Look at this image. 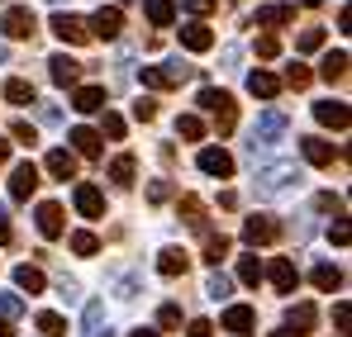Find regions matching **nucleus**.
<instances>
[{"label":"nucleus","instance_id":"f257e3e1","mask_svg":"<svg viewBox=\"0 0 352 337\" xmlns=\"http://www.w3.org/2000/svg\"><path fill=\"white\" fill-rule=\"evenodd\" d=\"M195 105L214 114V128H219V133H234V124H238V105H234V95H229V91H214V86H205V91L195 95Z\"/></svg>","mask_w":352,"mask_h":337},{"label":"nucleus","instance_id":"f03ea898","mask_svg":"<svg viewBox=\"0 0 352 337\" xmlns=\"http://www.w3.org/2000/svg\"><path fill=\"white\" fill-rule=\"evenodd\" d=\"M138 76H143V86H148V91H172V86H181V81H190V76H195V67H186L181 57H172V62L143 67Z\"/></svg>","mask_w":352,"mask_h":337},{"label":"nucleus","instance_id":"7ed1b4c3","mask_svg":"<svg viewBox=\"0 0 352 337\" xmlns=\"http://www.w3.org/2000/svg\"><path fill=\"white\" fill-rule=\"evenodd\" d=\"M281 237V219L276 214H248L243 219V242L248 247H272Z\"/></svg>","mask_w":352,"mask_h":337},{"label":"nucleus","instance_id":"20e7f679","mask_svg":"<svg viewBox=\"0 0 352 337\" xmlns=\"http://www.w3.org/2000/svg\"><path fill=\"white\" fill-rule=\"evenodd\" d=\"M291 185H300V167H295V162H276V167H267L257 176V190H262V195H281V190H291Z\"/></svg>","mask_w":352,"mask_h":337},{"label":"nucleus","instance_id":"39448f33","mask_svg":"<svg viewBox=\"0 0 352 337\" xmlns=\"http://www.w3.org/2000/svg\"><path fill=\"white\" fill-rule=\"evenodd\" d=\"M53 34H58L67 48H81V43H91V29H86V19H81V14H67V10H58V14H53Z\"/></svg>","mask_w":352,"mask_h":337},{"label":"nucleus","instance_id":"423d86ee","mask_svg":"<svg viewBox=\"0 0 352 337\" xmlns=\"http://www.w3.org/2000/svg\"><path fill=\"white\" fill-rule=\"evenodd\" d=\"M0 29H5V38H34L38 34V19H34L29 5H10L5 19H0Z\"/></svg>","mask_w":352,"mask_h":337},{"label":"nucleus","instance_id":"0eeeda50","mask_svg":"<svg viewBox=\"0 0 352 337\" xmlns=\"http://www.w3.org/2000/svg\"><path fill=\"white\" fill-rule=\"evenodd\" d=\"M262 276L276 285V294H295V285H300V271L291 257H272V266H262Z\"/></svg>","mask_w":352,"mask_h":337},{"label":"nucleus","instance_id":"6e6552de","mask_svg":"<svg viewBox=\"0 0 352 337\" xmlns=\"http://www.w3.org/2000/svg\"><path fill=\"white\" fill-rule=\"evenodd\" d=\"M286 128H291V119H286V114H281V110H267L262 119H257V128H252V148H262V143H276Z\"/></svg>","mask_w":352,"mask_h":337},{"label":"nucleus","instance_id":"1a4fd4ad","mask_svg":"<svg viewBox=\"0 0 352 337\" xmlns=\"http://www.w3.org/2000/svg\"><path fill=\"white\" fill-rule=\"evenodd\" d=\"M86 29H91V38H105V43H110V38H119V29H124V10H115V5L105 10V5H100Z\"/></svg>","mask_w":352,"mask_h":337},{"label":"nucleus","instance_id":"9d476101","mask_svg":"<svg viewBox=\"0 0 352 337\" xmlns=\"http://www.w3.org/2000/svg\"><path fill=\"white\" fill-rule=\"evenodd\" d=\"M38 190V167L34 162H19V167L10 171V200H29Z\"/></svg>","mask_w":352,"mask_h":337},{"label":"nucleus","instance_id":"9b49d317","mask_svg":"<svg viewBox=\"0 0 352 337\" xmlns=\"http://www.w3.org/2000/svg\"><path fill=\"white\" fill-rule=\"evenodd\" d=\"M181 48H186V53H210V48H214V34H210V24H200V19L181 24Z\"/></svg>","mask_w":352,"mask_h":337},{"label":"nucleus","instance_id":"f8f14e48","mask_svg":"<svg viewBox=\"0 0 352 337\" xmlns=\"http://www.w3.org/2000/svg\"><path fill=\"white\" fill-rule=\"evenodd\" d=\"M34 224H38L43 237H62V233H67V224H62V205H53V200H43V205L34 209Z\"/></svg>","mask_w":352,"mask_h":337},{"label":"nucleus","instance_id":"ddd939ff","mask_svg":"<svg viewBox=\"0 0 352 337\" xmlns=\"http://www.w3.org/2000/svg\"><path fill=\"white\" fill-rule=\"evenodd\" d=\"M300 152L309 167H333V157H338V148L329 138H300Z\"/></svg>","mask_w":352,"mask_h":337},{"label":"nucleus","instance_id":"4468645a","mask_svg":"<svg viewBox=\"0 0 352 337\" xmlns=\"http://www.w3.org/2000/svg\"><path fill=\"white\" fill-rule=\"evenodd\" d=\"M72 200H76V209H81L86 219H105V195H100L96 185H86V181H81V185L72 190Z\"/></svg>","mask_w":352,"mask_h":337},{"label":"nucleus","instance_id":"2eb2a0df","mask_svg":"<svg viewBox=\"0 0 352 337\" xmlns=\"http://www.w3.org/2000/svg\"><path fill=\"white\" fill-rule=\"evenodd\" d=\"M195 162H200V171H205V176H219V181H229V176H234V157H229L224 148H205Z\"/></svg>","mask_w":352,"mask_h":337},{"label":"nucleus","instance_id":"dca6fc26","mask_svg":"<svg viewBox=\"0 0 352 337\" xmlns=\"http://www.w3.org/2000/svg\"><path fill=\"white\" fill-rule=\"evenodd\" d=\"M48 76H53L58 86H76V81H81V62H76V57H67V53L48 57Z\"/></svg>","mask_w":352,"mask_h":337},{"label":"nucleus","instance_id":"f3484780","mask_svg":"<svg viewBox=\"0 0 352 337\" xmlns=\"http://www.w3.org/2000/svg\"><path fill=\"white\" fill-rule=\"evenodd\" d=\"M314 119H319L324 128H348L352 124V114H348L343 100H319V105H314Z\"/></svg>","mask_w":352,"mask_h":337},{"label":"nucleus","instance_id":"a211bd4d","mask_svg":"<svg viewBox=\"0 0 352 337\" xmlns=\"http://www.w3.org/2000/svg\"><path fill=\"white\" fill-rule=\"evenodd\" d=\"M314 318H319L314 304H291V309H286V333H291V337H309Z\"/></svg>","mask_w":352,"mask_h":337},{"label":"nucleus","instance_id":"6ab92c4d","mask_svg":"<svg viewBox=\"0 0 352 337\" xmlns=\"http://www.w3.org/2000/svg\"><path fill=\"white\" fill-rule=\"evenodd\" d=\"M72 110L76 114L105 110V86H76V91H72Z\"/></svg>","mask_w":352,"mask_h":337},{"label":"nucleus","instance_id":"aec40b11","mask_svg":"<svg viewBox=\"0 0 352 337\" xmlns=\"http://www.w3.org/2000/svg\"><path fill=\"white\" fill-rule=\"evenodd\" d=\"M291 19H295V5H257V14H252V24H262V29H281Z\"/></svg>","mask_w":352,"mask_h":337},{"label":"nucleus","instance_id":"412c9836","mask_svg":"<svg viewBox=\"0 0 352 337\" xmlns=\"http://www.w3.org/2000/svg\"><path fill=\"white\" fill-rule=\"evenodd\" d=\"M43 167H48V176H53V181H72V176H76V152H67V148H53Z\"/></svg>","mask_w":352,"mask_h":337},{"label":"nucleus","instance_id":"4be33fe9","mask_svg":"<svg viewBox=\"0 0 352 337\" xmlns=\"http://www.w3.org/2000/svg\"><path fill=\"white\" fill-rule=\"evenodd\" d=\"M248 91H252L257 100H276V95H281V76H272V71H248Z\"/></svg>","mask_w":352,"mask_h":337},{"label":"nucleus","instance_id":"5701e85b","mask_svg":"<svg viewBox=\"0 0 352 337\" xmlns=\"http://www.w3.org/2000/svg\"><path fill=\"white\" fill-rule=\"evenodd\" d=\"M157 271H162V276H186V271H190V252H181V247H162Z\"/></svg>","mask_w":352,"mask_h":337},{"label":"nucleus","instance_id":"b1692460","mask_svg":"<svg viewBox=\"0 0 352 337\" xmlns=\"http://www.w3.org/2000/svg\"><path fill=\"white\" fill-rule=\"evenodd\" d=\"M143 14H148L153 29H167L176 19V0H143Z\"/></svg>","mask_w":352,"mask_h":337},{"label":"nucleus","instance_id":"393cba45","mask_svg":"<svg viewBox=\"0 0 352 337\" xmlns=\"http://www.w3.org/2000/svg\"><path fill=\"white\" fill-rule=\"evenodd\" d=\"M252 323H257V314H252L248 304H234V309H224V333H252Z\"/></svg>","mask_w":352,"mask_h":337},{"label":"nucleus","instance_id":"a878e982","mask_svg":"<svg viewBox=\"0 0 352 337\" xmlns=\"http://www.w3.org/2000/svg\"><path fill=\"white\" fill-rule=\"evenodd\" d=\"M14 285H19V290H29V294H43V290H48V276H43L38 266H29V262H24V266H14Z\"/></svg>","mask_w":352,"mask_h":337},{"label":"nucleus","instance_id":"bb28decb","mask_svg":"<svg viewBox=\"0 0 352 337\" xmlns=\"http://www.w3.org/2000/svg\"><path fill=\"white\" fill-rule=\"evenodd\" d=\"M176 214H181V224H186V228H205V205H200L195 195H181Z\"/></svg>","mask_w":352,"mask_h":337},{"label":"nucleus","instance_id":"cd10ccee","mask_svg":"<svg viewBox=\"0 0 352 337\" xmlns=\"http://www.w3.org/2000/svg\"><path fill=\"white\" fill-rule=\"evenodd\" d=\"M133 176H138V162H133V152H119L115 162H110V181H115V185H133Z\"/></svg>","mask_w":352,"mask_h":337},{"label":"nucleus","instance_id":"c85d7f7f","mask_svg":"<svg viewBox=\"0 0 352 337\" xmlns=\"http://www.w3.org/2000/svg\"><path fill=\"white\" fill-rule=\"evenodd\" d=\"M72 148L81 157H100V133L96 128H72Z\"/></svg>","mask_w":352,"mask_h":337},{"label":"nucleus","instance_id":"c756f323","mask_svg":"<svg viewBox=\"0 0 352 337\" xmlns=\"http://www.w3.org/2000/svg\"><path fill=\"white\" fill-rule=\"evenodd\" d=\"M67 247H72L76 257H96V252H100V237H96L91 228H76V233L67 237Z\"/></svg>","mask_w":352,"mask_h":337},{"label":"nucleus","instance_id":"7c9ffc66","mask_svg":"<svg viewBox=\"0 0 352 337\" xmlns=\"http://www.w3.org/2000/svg\"><path fill=\"white\" fill-rule=\"evenodd\" d=\"M319 76H324V81H343V76H348V53H343V48L329 53L324 62H319Z\"/></svg>","mask_w":352,"mask_h":337},{"label":"nucleus","instance_id":"2f4dec72","mask_svg":"<svg viewBox=\"0 0 352 337\" xmlns=\"http://www.w3.org/2000/svg\"><path fill=\"white\" fill-rule=\"evenodd\" d=\"M314 285H319L324 294H333V290H343V271L329 266V262H319V266H314Z\"/></svg>","mask_w":352,"mask_h":337},{"label":"nucleus","instance_id":"473e14b6","mask_svg":"<svg viewBox=\"0 0 352 337\" xmlns=\"http://www.w3.org/2000/svg\"><path fill=\"white\" fill-rule=\"evenodd\" d=\"M5 100L10 105H34V81H24V76L5 81Z\"/></svg>","mask_w":352,"mask_h":337},{"label":"nucleus","instance_id":"72a5a7b5","mask_svg":"<svg viewBox=\"0 0 352 337\" xmlns=\"http://www.w3.org/2000/svg\"><path fill=\"white\" fill-rule=\"evenodd\" d=\"M176 138L200 143V138H205V119H200V114H181V119H176Z\"/></svg>","mask_w":352,"mask_h":337},{"label":"nucleus","instance_id":"f704fd0d","mask_svg":"<svg viewBox=\"0 0 352 337\" xmlns=\"http://www.w3.org/2000/svg\"><path fill=\"white\" fill-rule=\"evenodd\" d=\"M229 252H234V242H229L224 233H210V237H205V262H210V266H219Z\"/></svg>","mask_w":352,"mask_h":337},{"label":"nucleus","instance_id":"c9c22d12","mask_svg":"<svg viewBox=\"0 0 352 337\" xmlns=\"http://www.w3.org/2000/svg\"><path fill=\"white\" fill-rule=\"evenodd\" d=\"M34 323H38V333H43V337H67V318H62V314H48V309H43Z\"/></svg>","mask_w":352,"mask_h":337},{"label":"nucleus","instance_id":"e433bc0d","mask_svg":"<svg viewBox=\"0 0 352 337\" xmlns=\"http://www.w3.org/2000/svg\"><path fill=\"white\" fill-rule=\"evenodd\" d=\"M238 281L243 285H262V262H257V257H238Z\"/></svg>","mask_w":352,"mask_h":337},{"label":"nucleus","instance_id":"4c0bfd02","mask_svg":"<svg viewBox=\"0 0 352 337\" xmlns=\"http://www.w3.org/2000/svg\"><path fill=\"white\" fill-rule=\"evenodd\" d=\"M205 294H210V299H229V294H234V281H229L224 271H214V276L205 281Z\"/></svg>","mask_w":352,"mask_h":337},{"label":"nucleus","instance_id":"58836bf2","mask_svg":"<svg viewBox=\"0 0 352 337\" xmlns=\"http://www.w3.org/2000/svg\"><path fill=\"white\" fill-rule=\"evenodd\" d=\"M19 314H24V299H19L14 290H0V318L10 323V318H19Z\"/></svg>","mask_w":352,"mask_h":337},{"label":"nucleus","instance_id":"ea45409f","mask_svg":"<svg viewBox=\"0 0 352 337\" xmlns=\"http://www.w3.org/2000/svg\"><path fill=\"white\" fill-rule=\"evenodd\" d=\"M319 48H324V29H305L295 38V53H319Z\"/></svg>","mask_w":352,"mask_h":337},{"label":"nucleus","instance_id":"a19ab883","mask_svg":"<svg viewBox=\"0 0 352 337\" xmlns=\"http://www.w3.org/2000/svg\"><path fill=\"white\" fill-rule=\"evenodd\" d=\"M10 138H14V143H24V148H34V143H38V133H34V124H29V119H14V124H10Z\"/></svg>","mask_w":352,"mask_h":337},{"label":"nucleus","instance_id":"79ce46f5","mask_svg":"<svg viewBox=\"0 0 352 337\" xmlns=\"http://www.w3.org/2000/svg\"><path fill=\"white\" fill-rule=\"evenodd\" d=\"M309 81H314V71H309V67H300V62L286 67V86H291V91H305Z\"/></svg>","mask_w":352,"mask_h":337},{"label":"nucleus","instance_id":"37998d69","mask_svg":"<svg viewBox=\"0 0 352 337\" xmlns=\"http://www.w3.org/2000/svg\"><path fill=\"white\" fill-rule=\"evenodd\" d=\"M133 119H138V124H153V119H157V100H153V95H138V100H133Z\"/></svg>","mask_w":352,"mask_h":337},{"label":"nucleus","instance_id":"c03bdc74","mask_svg":"<svg viewBox=\"0 0 352 337\" xmlns=\"http://www.w3.org/2000/svg\"><path fill=\"white\" fill-rule=\"evenodd\" d=\"M172 200V181H153L148 185V205H167Z\"/></svg>","mask_w":352,"mask_h":337},{"label":"nucleus","instance_id":"a18cd8bd","mask_svg":"<svg viewBox=\"0 0 352 337\" xmlns=\"http://www.w3.org/2000/svg\"><path fill=\"white\" fill-rule=\"evenodd\" d=\"M276 53H281V38H276V34H262V38H257V57H267V62H272Z\"/></svg>","mask_w":352,"mask_h":337},{"label":"nucleus","instance_id":"49530a36","mask_svg":"<svg viewBox=\"0 0 352 337\" xmlns=\"http://www.w3.org/2000/svg\"><path fill=\"white\" fill-rule=\"evenodd\" d=\"M157 323H162L167 333H172V328H181V309H176V304H162V309H157Z\"/></svg>","mask_w":352,"mask_h":337},{"label":"nucleus","instance_id":"de8ad7c7","mask_svg":"<svg viewBox=\"0 0 352 337\" xmlns=\"http://www.w3.org/2000/svg\"><path fill=\"white\" fill-rule=\"evenodd\" d=\"M100 128H105V138H115V143L124 138V119H119L115 110H105V124H100Z\"/></svg>","mask_w":352,"mask_h":337},{"label":"nucleus","instance_id":"09e8293b","mask_svg":"<svg viewBox=\"0 0 352 337\" xmlns=\"http://www.w3.org/2000/svg\"><path fill=\"white\" fill-rule=\"evenodd\" d=\"M329 237H333V242H338V247H348V237H352L348 219H333V224H329Z\"/></svg>","mask_w":352,"mask_h":337},{"label":"nucleus","instance_id":"8fccbe9b","mask_svg":"<svg viewBox=\"0 0 352 337\" xmlns=\"http://www.w3.org/2000/svg\"><path fill=\"white\" fill-rule=\"evenodd\" d=\"M100 318H105V304H86V328H100Z\"/></svg>","mask_w":352,"mask_h":337},{"label":"nucleus","instance_id":"3c124183","mask_svg":"<svg viewBox=\"0 0 352 337\" xmlns=\"http://www.w3.org/2000/svg\"><path fill=\"white\" fill-rule=\"evenodd\" d=\"M186 10L190 14H210V10H219V0H186Z\"/></svg>","mask_w":352,"mask_h":337},{"label":"nucleus","instance_id":"603ef678","mask_svg":"<svg viewBox=\"0 0 352 337\" xmlns=\"http://www.w3.org/2000/svg\"><path fill=\"white\" fill-rule=\"evenodd\" d=\"M210 333H214L210 318H190V337H210Z\"/></svg>","mask_w":352,"mask_h":337},{"label":"nucleus","instance_id":"864d4df0","mask_svg":"<svg viewBox=\"0 0 352 337\" xmlns=\"http://www.w3.org/2000/svg\"><path fill=\"white\" fill-rule=\"evenodd\" d=\"M333 328L348 333V304H333Z\"/></svg>","mask_w":352,"mask_h":337},{"label":"nucleus","instance_id":"5fc2aeb1","mask_svg":"<svg viewBox=\"0 0 352 337\" xmlns=\"http://www.w3.org/2000/svg\"><path fill=\"white\" fill-rule=\"evenodd\" d=\"M319 209H333V214H343V200H338V195H319Z\"/></svg>","mask_w":352,"mask_h":337},{"label":"nucleus","instance_id":"6e6d98bb","mask_svg":"<svg viewBox=\"0 0 352 337\" xmlns=\"http://www.w3.org/2000/svg\"><path fill=\"white\" fill-rule=\"evenodd\" d=\"M129 337H162V333H153V328H138V333H129Z\"/></svg>","mask_w":352,"mask_h":337},{"label":"nucleus","instance_id":"4d7b16f0","mask_svg":"<svg viewBox=\"0 0 352 337\" xmlns=\"http://www.w3.org/2000/svg\"><path fill=\"white\" fill-rule=\"evenodd\" d=\"M5 162H10V143H0V167H5Z\"/></svg>","mask_w":352,"mask_h":337},{"label":"nucleus","instance_id":"13d9d810","mask_svg":"<svg viewBox=\"0 0 352 337\" xmlns=\"http://www.w3.org/2000/svg\"><path fill=\"white\" fill-rule=\"evenodd\" d=\"M5 62H10V48H5V43H0V67H5Z\"/></svg>","mask_w":352,"mask_h":337},{"label":"nucleus","instance_id":"bf43d9fd","mask_svg":"<svg viewBox=\"0 0 352 337\" xmlns=\"http://www.w3.org/2000/svg\"><path fill=\"white\" fill-rule=\"evenodd\" d=\"M91 337H115V333H110V328H105V333H100V328H91Z\"/></svg>","mask_w":352,"mask_h":337},{"label":"nucleus","instance_id":"052dcab7","mask_svg":"<svg viewBox=\"0 0 352 337\" xmlns=\"http://www.w3.org/2000/svg\"><path fill=\"white\" fill-rule=\"evenodd\" d=\"M0 337H10V323H5V318H0Z\"/></svg>","mask_w":352,"mask_h":337},{"label":"nucleus","instance_id":"680f3d73","mask_svg":"<svg viewBox=\"0 0 352 337\" xmlns=\"http://www.w3.org/2000/svg\"><path fill=\"white\" fill-rule=\"evenodd\" d=\"M300 5H324V0H300Z\"/></svg>","mask_w":352,"mask_h":337},{"label":"nucleus","instance_id":"e2e57ef3","mask_svg":"<svg viewBox=\"0 0 352 337\" xmlns=\"http://www.w3.org/2000/svg\"><path fill=\"white\" fill-rule=\"evenodd\" d=\"M272 337H291V333H272Z\"/></svg>","mask_w":352,"mask_h":337}]
</instances>
